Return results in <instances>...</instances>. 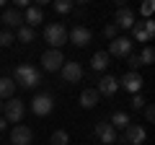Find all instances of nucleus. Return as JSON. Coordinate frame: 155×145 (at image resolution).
Returning a JSON list of instances; mask_svg holds the SVG:
<instances>
[{"instance_id": "obj_1", "label": "nucleus", "mask_w": 155, "mask_h": 145, "mask_svg": "<svg viewBox=\"0 0 155 145\" xmlns=\"http://www.w3.org/2000/svg\"><path fill=\"white\" fill-rule=\"evenodd\" d=\"M13 83H18L21 88H36V86H41V72L36 70L34 65H28V62H23V65L16 67V72H13Z\"/></svg>"}, {"instance_id": "obj_2", "label": "nucleus", "mask_w": 155, "mask_h": 145, "mask_svg": "<svg viewBox=\"0 0 155 145\" xmlns=\"http://www.w3.org/2000/svg\"><path fill=\"white\" fill-rule=\"evenodd\" d=\"M44 42L52 47V49H60L62 44H67V29L62 23H49L44 29Z\"/></svg>"}, {"instance_id": "obj_3", "label": "nucleus", "mask_w": 155, "mask_h": 145, "mask_svg": "<svg viewBox=\"0 0 155 145\" xmlns=\"http://www.w3.org/2000/svg\"><path fill=\"white\" fill-rule=\"evenodd\" d=\"M3 114H5L3 119L8 124H18L23 119V114H26V104L21 99H8V104H3Z\"/></svg>"}, {"instance_id": "obj_4", "label": "nucleus", "mask_w": 155, "mask_h": 145, "mask_svg": "<svg viewBox=\"0 0 155 145\" xmlns=\"http://www.w3.org/2000/svg\"><path fill=\"white\" fill-rule=\"evenodd\" d=\"M52 109H54L52 93H36L31 99V112L36 114V117H47V114H52Z\"/></svg>"}, {"instance_id": "obj_5", "label": "nucleus", "mask_w": 155, "mask_h": 145, "mask_svg": "<svg viewBox=\"0 0 155 145\" xmlns=\"http://www.w3.org/2000/svg\"><path fill=\"white\" fill-rule=\"evenodd\" d=\"M62 65H65V55H62L60 49H47L44 55H41V67H44L47 72H57Z\"/></svg>"}, {"instance_id": "obj_6", "label": "nucleus", "mask_w": 155, "mask_h": 145, "mask_svg": "<svg viewBox=\"0 0 155 145\" xmlns=\"http://www.w3.org/2000/svg\"><path fill=\"white\" fill-rule=\"evenodd\" d=\"M106 55H109V57H129V55H132V39H127V36H116V39H111Z\"/></svg>"}, {"instance_id": "obj_7", "label": "nucleus", "mask_w": 155, "mask_h": 145, "mask_svg": "<svg viewBox=\"0 0 155 145\" xmlns=\"http://www.w3.org/2000/svg\"><path fill=\"white\" fill-rule=\"evenodd\" d=\"M0 23L5 26V31H13V29H21L23 26V13L16 11V8H5V11L0 13Z\"/></svg>"}, {"instance_id": "obj_8", "label": "nucleus", "mask_w": 155, "mask_h": 145, "mask_svg": "<svg viewBox=\"0 0 155 145\" xmlns=\"http://www.w3.org/2000/svg\"><path fill=\"white\" fill-rule=\"evenodd\" d=\"M116 80H119V88H124V91H129V93H140V88H142V83H145V80H142V75H140V72H132V70H129V72H124V75H122V78H116Z\"/></svg>"}, {"instance_id": "obj_9", "label": "nucleus", "mask_w": 155, "mask_h": 145, "mask_svg": "<svg viewBox=\"0 0 155 145\" xmlns=\"http://www.w3.org/2000/svg\"><path fill=\"white\" fill-rule=\"evenodd\" d=\"M60 75L65 83H78V80L83 78V67L80 62H72V60H65V65L60 67Z\"/></svg>"}, {"instance_id": "obj_10", "label": "nucleus", "mask_w": 155, "mask_h": 145, "mask_svg": "<svg viewBox=\"0 0 155 145\" xmlns=\"http://www.w3.org/2000/svg\"><path fill=\"white\" fill-rule=\"evenodd\" d=\"M34 143V130L26 124H16L11 130V145H31Z\"/></svg>"}, {"instance_id": "obj_11", "label": "nucleus", "mask_w": 155, "mask_h": 145, "mask_svg": "<svg viewBox=\"0 0 155 145\" xmlns=\"http://www.w3.org/2000/svg\"><path fill=\"white\" fill-rule=\"evenodd\" d=\"M145 140H147L145 127H142V124H132V122H129L127 130H124V143H129V145H142Z\"/></svg>"}, {"instance_id": "obj_12", "label": "nucleus", "mask_w": 155, "mask_h": 145, "mask_svg": "<svg viewBox=\"0 0 155 145\" xmlns=\"http://www.w3.org/2000/svg\"><path fill=\"white\" fill-rule=\"evenodd\" d=\"M91 39H93V34H91L85 26H75L72 31H67V42H72L75 47H88Z\"/></svg>"}, {"instance_id": "obj_13", "label": "nucleus", "mask_w": 155, "mask_h": 145, "mask_svg": "<svg viewBox=\"0 0 155 145\" xmlns=\"http://www.w3.org/2000/svg\"><path fill=\"white\" fill-rule=\"evenodd\" d=\"M96 137H98L104 145H114L116 140H119V135H116V130L111 127L109 122H98L96 124Z\"/></svg>"}, {"instance_id": "obj_14", "label": "nucleus", "mask_w": 155, "mask_h": 145, "mask_svg": "<svg viewBox=\"0 0 155 145\" xmlns=\"http://www.w3.org/2000/svg\"><path fill=\"white\" fill-rule=\"evenodd\" d=\"M134 23H137V18H134V11H129L127 5H119L114 26H116V29H132Z\"/></svg>"}, {"instance_id": "obj_15", "label": "nucleus", "mask_w": 155, "mask_h": 145, "mask_svg": "<svg viewBox=\"0 0 155 145\" xmlns=\"http://www.w3.org/2000/svg\"><path fill=\"white\" fill-rule=\"evenodd\" d=\"M96 91H98V96H114L116 91H119V80H116L114 75H101Z\"/></svg>"}, {"instance_id": "obj_16", "label": "nucleus", "mask_w": 155, "mask_h": 145, "mask_svg": "<svg viewBox=\"0 0 155 145\" xmlns=\"http://www.w3.org/2000/svg\"><path fill=\"white\" fill-rule=\"evenodd\" d=\"M41 21H44V13H41V8H36V5L26 8V13H23V23H26V26L36 29Z\"/></svg>"}, {"instance_id": "obj_17", "label": "nucleus", "mask_w": 155, "mask_h": 145, "mask_svg": "<svg viewBox=\"0 0 155 145\" xmlns=\"http://www.w3.org/2000/svg\"><path fill=\"white\" fill-rule=\"evenodd\" d=\"M96 104H98V91L96 88H85L83 93H80V106H83V109H93Z\"/></svg>"}, {"instance_id": "obj_18", "label": "nucleus", "mask_w": 155, "mask_h": 145, "mask_svg": "<svg viewBox=\"0 0 155 145\" xmlns=\"http://www.w3.org/2000/svg\"><path fill=\"white\" fill-rule=\"evenodd\" d=\"M91 67H93L96 72H104L106 67H109V55H106V52H96V55L91 57Z\"/></svg>"}, {"instance_id": "obj_19", "label": "nucleus", "mask_w": 155, "mask_h": 145, "mask_svg": "<svg viewBox=\"0 0 155 145\" xmlns=\"http://www.w3.org/2000/svg\"><path fill=\"white\" fill-rule=\"evenodd\" d=\"M109 124L111 127H119V130H127V124H129V114L127 112H114L111 114V119H109Z\"/></svg>"}, {"instance_id": "obj_20", "label": "nucleus", "mask_w": 155, "mask_h": 145, "mask_svg": "<svg viewBox=\"0 0 155 145\" xmlns=\"http://www.w3.org/2000/svg\"><path fill=\"white\" fill-rule=\"evenodd\" d=\"M16 93V83L13 78H0V99H11Z\"/></svg>"}, {"instance_id": "obj_21", "label": "nucleus", "mask_w": 155, "mask_h": 145, "mask_svg": "<svg viewBox=\"0 0 155 145\" xmlns=\"http://www.w3.org/2000/svg\"><path fill=\"white\" fill-rule=\"evenodd\" d=\"M16 39H18V42H23V44H28V42L36 39V31H34L31 26H26V23H23V26L16 31Z\"/></svg>"}, {"instance_id": "obj_22", "label": "nucleus", "mask_w": 155, "mask_h": 145, "mask_svg": "<svg viewBox=\"0 0 155 145\" xmlns=\"http://www.w3.org/2000/svg\"><path fill=\"white\" fill-rule=\"evenodd\" d=\"M67 143H70V135L65 130H54L52 137H49V145H67Z\"/></svg>"}, {"instance_id": "obj_23", "label": "nucleus", "mask_w": 155, "mask_h": 145, "mask_svg": "<svg viewBox=\"0 0 155 145\" xmlns=\"http://www.w3.org/2000/svg\"><path fill=\"white\" fill-rule=\"evenodd\" d=\"M140 62H142V65H153L155 62V49L153 47H145V49L140 52Z\"/></svg>"}, {"instance_id": "obj_24", "label": "nucleus", "mask_w": 155, "mask_h": 145, "mask_svg": "<svg viewBox=\"0 0 155 145\" xmlns=\"http://www.w3.org/2000/svg\"><path fill=\"white\" fill-rule=\"evenodd\" d=\"M132 34H134V39H137V42H150V39H147V34H145V29H142V21L132 26Z\"/></svg>"}, {"instance_id": "obj_25", "label": "nucleus", "mask_w": 155, "mask_h": 145, "mask_svg": "<svg viewBox=\"0 0 155 145\" xmlns=\"http://www.w3.org/2000/svg\"><path fill=\"white\" fill-rule=\"evenodd\" d=\"M70 11H72L70 0H54V13H70Z\"/></svg>"}, {"instance_id": "obj_26", "label": "nucleus", "mask_w": 155, "mask_h": 145, "mask_svg": "<svg viewBox=\"0 0 155 145\" xmlns=\"http://www.w3.org/2000/svg\"><path fill=\"white\" fill-rule=\"evenodd\" d=\"M16 42V34L13 31H0V47H11Z\"/></svg>"}, {"instance_id": "obj_27", "label": "nucleus", "mask_w": 155, "mask_h": 145, "mask_svg": "<svg viewBox=\"0 0 155 145\" xmlns=\"http://www.w3.org/2000/svg\"><path fill=\"white\" fill-rule=\"evenodd\" d=\"M142 29H145V34H147V39H153V36H155V21H153V18L142 21Z\"/></svg>"}, {"instance_id": "obj_28", "label": "nucleus", "mask_w": 155, "mask_h": 145, "mask_svg": "<svg viewBox=\"0 0 155 145\" xmlns=\"http://www.w3.org/2000/svg\"><path fill=\"white\" fill-rule=\"evenodd\" d=\"M129 104H132V109H134V112H140V109H142V106H145V99H142V93H134Z\"/></svg>"}, {"instance_id": "obj_29", "label": "nucleus", "mask_w": 155, "mask_h": 145, "mask_svg": "<svg viewBox=\"0 0 155 145\" xmlns=\"http://www.w3.org/2000/svg\"><path fill=\"white\" fill-rule=\"evenodd\" d=\"M127 65L132 67V72H137V67L142 65V62H140V55H129V57H127Z\"/></svg>"}, {"instance_id": "obj_30", "label": "nucleus", "mask_w": 155, "mask_h": 145, "mask_svg": "<svg viewBox=\"0 0 155 145\" xmlns=\"http://www.w3.org/2000/svg\"><path fill=\"white\" fill-rule=\"evenodd\" d=\"M140 11H142V16H153V11H155V3H150V0H147V3H142V8H140Z\"/></svg>"}, {"instance_id": "obj_31", "label": "nucleus", "mask_w": 155, "mask_h": 145, "mask_svg": "<svg viewBox=\"0 0 155 145\" xmlns=\"http://www.w3.org/2000/svg\"><path fill=\"white\" fill-rule=\"evenodd\" d=\"M104 36H106V39H116V26H114V23H109V26L104 29Z\"/></svg>"}, {"instance_id": "obj_32", "label": "nucleus", "mask_w": 155, "mask_h": 145, "mask_svg": "<svg viewBox=\"0 0 155 145\" xmlns=\"http://www.w3.org/2000/svg\"><path fill=\"white\" fill-rule=\"evenodd\" d=\"M145 119H147V122L155 119V109H153V106H145Z\"/></svg>"}, {"instance_id": "obj_33", "label": "nucleus", "mask_w": 155, "mask_h": 145, "mask_svg": "<svg viewBox=\"0 0 155 145\" xmlns=\"http://www.w3.org/2000/svg\"><path fill=\"white\" fill-rule=\"evenodd\" d=\"M8 127V122H5V119H3V117H0V132H3V130H5Z\"/></svg>"}, {"instance_id": "obj_34", "label": "nucleus", "mask_w": 155, "mask_h": 145, "mask_svg": "<svg viewBox=\"0 0 155 145\" xmlns=\"http://www.w3.org/2000/svg\"><path fill=\"white\" fill-rule=\"evenodd\" d=\"M0 114H3V101H0Z\"/></svg>"}]
</instances>
